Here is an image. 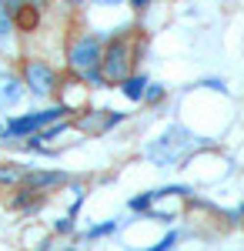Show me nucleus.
I'll use <instances>...</instances> for the list:
<instances>
[{
    "label": "nucleus",
    "instance_id": "obj_3",
    "mask_svg": "<svg viewBox=\"0 0 244 251\" xmlns=\"http://www.w3.org/2000/svg\"><path fill=\"white\" fill-rule=\"evenodd\" d=\"M100 54H104V34H77L67 47V67L80 84L94 87V91H104L111 87L107 77L100 74Z\"/></svg>",
    "mask_w": 244,
    "mask_h": 251
},
{
    "label": "nucleus",
    "instance_id": "obj_9",
    "mask_svg": "<svg viewBox=\"0 0 244 251\" xmlns=\"http://www.w3.org/2000/svg\"><path fill=\"white\" fill-rule=\"evenodd\" d=\"M44 204H47V194L34 191V188H24V184H20V191L14 194V201H10V208H14V211H24V214H37Z\"/></svg>",
    "mask_w": 244,
    "mask_h": 251
},
{
    "label": "nucleus",
    "instance_id": "obj_22",
    "mask_svg": "<svg viewBox=\"0 0 244 251\" xmlns=\"http://www.w3.org/2000/svg\"><path fill=\"white\" fill-rule=\"evenodd\" d=\"M64 3H71V7H77V3H84V0H64Z\"/></svg>",
    "mask_w": 244,
    "mask_h": 251
},
{
    "label": "nucleus",
    "instance_id": "obj_10",
    "mask_svg": "<svg viewBox=\"0 0 244 251\" xmlns=\"http://www.w3.org/2000/svg\"><path fill=\"white\" fill-rule=\"evenodd\" d=\"M117 87H121V94L127 97V100L141 104V97H144V87H147V74H141V71H131V74L121 80Z\"/></svg>",
    "mask_w": 244,
    "mask_h": 251
},
{
    "label": "nucleus",
    "instance_id": "obj_16",
    "mask_svg": "<svg viewBox=\"0 0 244 251\" xmlns=\"http://www.w3.org/2000/svg\"><path fill=\"white\" fill-rule=\"evenodd\" d=\"M54 234H64V238L74 234V218H71V214H67V218H57L54 221Z\"/></svg>",
    "mask_w": 244,
    "mask_h": 251
},
{
    "label": "nucleus",
    "instance_id": "obj_20",
    "mask_svg": "<svg viewBox=\"0 0 244 251\" xmlns=\"http://www.w3.org/2000/svg\"><path fill=\"white\" fill-rule=\"evenodd\" d=\"M127 3H131V7L137 10V14H144V10L150 7V0H127Z\"/></svg>",
    "mask_w": 244,
    "mask_h": 251
},
{
    "label": "nucleus",
    "instance_id": "obj_14",
    "mask_svg": "<svg viewBox=\"0 0 244 251\" xmlns=\"http://www.w3.org/2000/svg\"><path fill=\"white\" fill-rule=\"evenodd\" d=\"M10 34H14V20H10L7 7H3V0H0V47L10 40Z\"/></svg>",
    "mask_w": 244,
    "mask_h": 251
},
{
    "label": "nucleus",
    "instance_id": "obj_17",
    "mask_svg": "<svg viewBox=\"0 0 244 251\" xmlns=\"http://www.w3.org/2000/svg\"><path fill=\"white\" fill-rule=\"evenodd\" d=\"M177 238H181L177 231H168L161 241H154V248H150V251H168V248H174V245H177Z\"/></svg>",
    "mask_w": 244,
    "mask_h": 251
},
{
    "label": "nucleus",
    "instance_id": "obj_18",
    "mask_svg": "<svg viewBox=\"0 0 244 251\" xmlns=\"http://www.w3.org/2000/svg\"><path fill=\"white\" fill-rule=\"evenodd\" d=\"M197 87H207V91H224L227 84H224V77H204V80H197Z\"/></svg>",
    "mask_w": 244,
    "mask_h": 251
},
{
    "label": "nucleus",
    "instance_id": "obj_7",
    "mask_svg": "<svg viewBox=\"0 0 244 251\" xmlns=\"http://www.w3.org/2000/svg\"><path fill=\"white\" fill-rule=\"evenodd\" d=\"M24 94H27V87H24V80H20L17 71L0 67V111L17 107L20 100H24Z\"/></svg>",
    "mask_w": 244,
    "mask_h": 251
},
{
    "label": "nucleus",
    "instance_id": "obj_8",
    "mask_svg": "<svg viewBox=\"0 0 244 251\" xmlns=\"http://www.w3.org/2000/svg\"><path fill=\"white\" fill-rule=\"evenodd\" d=\"M20 184H24V188H34V191H50V188L67 184V174L64 171H30V168H27L24 177H20Z\"/></svg>",
    "mask_w": 244,
    "mask_h": 251
},
{
    "label": "nucleus",
    "instance_id": "obj_11",
    "mask_svg": "<svg viewBox=\"0 0 244 251\" xmlns=\"http://www.w3.org/2000/svg\"><path fill=\"white\" fill-rule=\"evenodd\" d=\"M121 231V218H111V221H100L94 228H87V231L80 234V241H100V238H107V234H117Z\"/></svg>",
    "mask_w": 244,
    "mask_h": 251
},
{
    "label": "nucleus",
    "instance_id": "obj_21",
    "mask_svg": "<svg viewBox=\"0 0 244 251\" xmlns=\"http://www.w3.org/2000/svg\"><path fill=\"white\" fill-rule=\"evenodd\" d=\"M91 3H97V7H117V3H124V0H91Z\"/></svg>",
    "mask_w": 244,
    "mask_h": 251
},
{
    "label": "nucleus",
    "instance_id": "obj_1",
    "mask_svg": "<svg viewBox=\"0 0 244 251\" xmlns=\"http://www.w3.org/2000/svg\"><path fill=\"white\" fill-rule=\"evenodd\" d=\"M147 40L134 37L127 27H121L117 34H104V54H100V74L107 77V84H121L131 71H137V60L144 54Z\"/></svg>",
    "mask_w": 244,
    "mask_h": 251
},
{
    "label": "nucleus",
    "instance_id": "obj_19",
    "mask_svg": "<svg viewBox=\"0 0 244 251\" xmlns=\"http://www.w3.org/2000/svg\"><path fill=\"white\" fill-rule=\"evenodd\" d=\"M27 0H3V7H7V14H10V20H14V14H17L20 7H24Z\"/></svg>",
    "mask_w": 244,
    "mask_h": 251
},
{
    "label": "nucleus",
    "instance_id": "obj_23",
    "mask_svg": "<svg viewBox=\"0 0 244 251\" xmlns=\"http://www.w3.org/2000/svg\"><path fill=\"white\" fill-rule=\"evenodd\" d=\"M0 141H3V121H0Z\"/></svg>",
    "mask_w": 244,
    "mask_h": 251
},
{
    "label": "nucleus",
    "instance_id": "obj_4",
    "mask_svg": "<svg viewBox=\"0 0 244 251\" xmlns=\"http://www.w3.org/2000/svg\"><path fill=\"white\" fill-rule=\"evenodd\" d=\"M20 80H24L27 94L37 97V100H47V97H54L57 91H60V74H57L47 60H40V57H27V60H24V67H20Z\"/></svg>",
    "mask_w": 244,
    "mask_h": 251
},
{
    "label": "nucleus",
    "instance_id": "obj_12",
    "mask_svg": "<svg viewBox=\"0 0 244 251\" xmlns=\"http://www.w3.org/2000/svg\"><path fill=\"white\" fill-rule=\"evenodd\" d=\"M24 164H0V184H10V188H17L20 177H24Z\"/></svg>",
    "mask_w": 244,
    "mask_h": 251
},
{
    "label": "nucleus",
    "instance_id": "obj_13",
    "mask_svg": "<svg viewBox=\"0 0 244 251\" xmlns=\"http://www.w3.org/2000/svg\"><path fill=\"white\" fill-rule=\"evenodd\" d=\"M164 97H168V87H164V84H150V80H147V87H144V97H141V100H144V104H161Z\"/></svg>",
    "mask_w": 244,
    "mask_h": 251
},
{
    "label": "nucleus",
    "instance_id": "obj_6",
    "mask_svg": "<svg viewBox=\"0 0 244 251\" xmlns=\"http://www.w3.org/2000/svg\"><path fill=\"white\" fill-rule=\"evenodd\" d=\"M127 121V114H121V111H87L84 117H77L74 121V127H80L84 134H107V131H114L117 124H124Z\"/></svg>",
    "mask_w": 244,
    "mask_h": 251
},
{
    "label": "nucleus",
    "instance_id": "obj_15",
    "mask_svg": "<svg viewBox=\"0 0 244 251\" xmlns=\"http://www.w3.org/2000/svg\"><path fill=\"white\" fill-rule=\"evenodd\" d=\"M150 204H154V194H150V191H144V194H134L131 201H127V208H131V211H141V214L147 211Z\"/></svg>",
    "mask_w": 244,
    "mask_h": 251
},
{
    "label": "nucleus",
    "instance_id": "obj_5",
    "mask_svg": "<svg viewBox=\"0 0 244 251\" xmlns=\"http://www.w3.org/2000/svg\"><path fill=\"white\" fill-rule=\"evenodd\" d=\"M74 114V107L71 104H54V107H47V111H34V114H20L14 121H7L3 124V141H17V137H27L40 131V127H47V124H54L60 117Z\"/></svg>",
    "mask_w": 244,
    "mask_h": 251
},
{
    "label": "nucleus",
    "instance_id": "obj_2",
    "mask_svg": "<svg viewBox=\"0 0 244 251\" xmlns=\"http://www.w3.org/2000/svg\"><path fill=\"white\" fill-rule=\"evenodd\" d=\"M197 148H201V137H194L181 124H171L154 141H147L144 157H147L154 168H174L177 171V168H184L191 157L197 154Z\"/></svg>",
    "mask_w": 244,
    "mask_h": 251
}]
</instances>
